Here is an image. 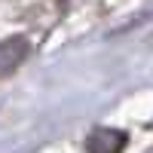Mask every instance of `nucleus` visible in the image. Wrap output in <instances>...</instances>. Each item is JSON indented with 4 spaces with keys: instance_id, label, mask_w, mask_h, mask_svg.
<instances>
[{
    "instance_id": "obj_1",
    "label": "nucleus",
    "mask_w": 153,
    "mask_h": 153,
    "mask_svg": "<svg viewBox=\"0 0 153 153\" xmlns=\"http://www.w3.org/2000/svg\"><path fill=\"white\" fill-rule=\"evenodd\" d=\"M28 40L25 37H9L0 43V76H9L25 58H28Z\"/></svg>"
},
{
    "instance_id": "obj_2",
    "label": "nucleus",
    "mask_w": 153,
    "mask_h": 153,
    "mask_svg": "<svg viewBox=\"0 0 153 153\" xmlns=\"http://www.w3.org/2000/svg\"><path fill=\"white\" fill-rule=\"evenodd\" d=\"M126 132L120 129H95L89 135V153H123Z\"/></svg>"
}]
</instances>
